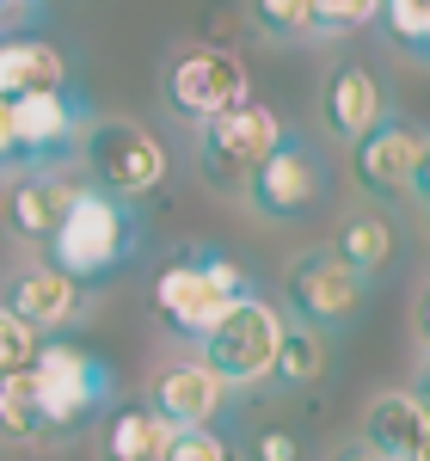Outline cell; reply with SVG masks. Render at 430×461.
<instances>
[{
  "label": "cell",
  "mask_w": 430,
  "mask_h": 461,
  "mask_svg": "<svg viewBox=\"0 0 430 461\" xmlns=\"http://www.w3.org/2000/svg\"><path fill=\"white\" fill-rule=\"evenodd\" d=\"M136 247H142V215H136V203L80 185L68 215H62V228L43 247V265H56L62 277H74V284L86 289V284H99V277H111L117 265H130Z\"/></svg>",
  "instance_id": "1"
},
{
  "label": "cell",
  "mask_w": 430,
  "mask_h": 461,
  "mask_svg": "<svg viewBox=\"0 0 430 461\" xmlns=\"http://www.w3.org/2000/svg\"><path fill=\"white\" fill-rule=\"evenodd\" d=\"M240 295H252V277L240 271V258H228L215 247H191L184 258H173L154 277V314H160L166 332H179L184 345H197Z\"/></svg>",
  "instance_id": "2"
},
{
  "label": "cell",
  "mask_w": 430,
  "mask_h": 461,
  "mask_svg": "<svg viewBox=\"0 0 430 461\" xmlns=\"http://www.w3.org/2000/svg\"><path fill=\"white\" fill-rule=\"evenodd\" d=\"M25 375H31L43 437H62V430L86 425L93 412H105V400H111V369L93 351L68 345V339H43Z\"/></svg>",
  "instance_id": "3"
},
{
  "label": "cell",
  "mask_w": 430,
  "mask_h": 461,
  "mask_svg": "<svg viewBox=\"0 0 430 461\" xmlns=\"http://www.w3.org/2000/svg\"><path fill=\"white\" fill-rule=\"evenodd\" d=\"M80 160H86V185L105 191V197H123V203L160 191V178L173 167L160 136L148 123H136V117H99V123H86Z\"/></svg>",
  "instance_id": "4"
},
{
  "label": "cell",
  "mask_w": 430,
  "mask_h": 461,
  "mask_svg": "<svg viewBox=\"0 0 430 461\" xmlns=\"http://www.w3.org/2000/svg\"><path fill=\"white\" fill-rule=\"evenodd\" d=\"M283 326H289V320H283L277 302H264V295H240V302H234V308L197 339V363L215 369L228 388H252V382L271 375L277 345H283Z\"/></svg>",
  "instance_id": "5"
},
{
  "label": "cell",
  "mask_w": 430,
  "mask_h": 461,
  "mask_svg": "<svg viewBox=\"0 0 430 461\" xmlns=\"http://www.w3.org/2000/svg\"><path fill=\"white\" fill-rule=\"evenodd\" d=\"M240 191H246L252 215H264V221H301V215L320 210L326 197V160L320 148L308 142V136H277V148L240 178Z\"/></svg>",
  "instance_id": "6"
},
{
  "label": "cell",
  "mask_w": 430,
  "mask_h": 461,
  "mask_svg": "<svg viewBox=\"0 0 430 461\" xmlns=\"http://www.w3.org/2000/svg\"><path fill=\"white\" fill-rule=\"evenodd\" d=\"M277 136H283V117L258 99H240L234 111L197 123V173L221 191H240V178L277 148Z\"/></svg>",
  "instance_id": "7"
},
{
  "label": "cell",
  "mask_w": 430,
  "mask_h": 461,
  "mask_svg": "<svg viewBox=\"0 0 430 461\" xmlns=\"http://www.w3.org/2000/svg\"><path fill=\"white\" fill-rule=\"evenodd\" d=\"M283 295H289V314L301 320V326H314V332H338V326H351V320L363 314V302H369V277H357L332 247H314V252H301V258H289Z\"/></svg>",
  "instance_id": "8"
},
{
  "label": "cell",
  "mask_w": 430,
  "mask_h": 461,
  "mask_svg": "<svg viewBox=\"0 0 430 461\" xmlns=\"http://www.w3.org/2000/svg\"><path fill=\"white\" fill-rule=\"evenodd\" d=\"M160 99L191 117V123H210L221 111H234L240 99H252L246 62L234 50H215V43H197V50H179L166 74H160Z\"/></svg>",
  "instance_id": "9"
},
{
  "label": "cell",
  "mask_w": 430,
  "mask_h": 461,
  "mask_svg": "<svg viewBox=\"0 0 430 461\" xmlns=\"http://www.w3.org/2000/svg\"><path fill=\"white\" fill-rule=\"evenodd\" d=\"M425 160H430L425 130H412L406 117H381L363 142H351V173H357V185L369 197H388V203L425 191Z\"/></svg>",
  "instance_id": "10"
},
{
  "label": "cell",
  "mask_w": 430,
  "mask_h": 461,
  "mask_svg": "<svg viewBox=\"0 0 430 461\" xmlns=\"http://www.w3.org/2000/svg\"><path fill=\"white\" fill-rule=\"evenodd\" d=\"M228 400H234V388H228L215 369H203L197 357H179V363H166V369L154 375V388H148L142 406L166 430H215V419L228 412Z\"/></svg>",
  "instance_id": "11"
},
{
  "label": "cell",
  "mask_w": 430,
  "mask_h": 461,
  "mask_svg": "<svg viewBox=\"0 0 430 461\" xmlns=\"http://www.w3.org/2000/svg\"><path fill=\"white\" fill-rule=\"evenodd\" d=\"M13 105V130H19V148H25V167H62L74 160V148L86 136V105L68 99V93H37V99H6Z\"/></svg>",
  "instance_id": "12"
},
{
  "label": "cell",
  "mask_w": 430,
  "mask_h": 461,
  "mask_svg": "<svg viewBox=\"0 0 430 461\" xmlns=\"http://www.w3.org/2000/svg\"><path fill=\"white\" fill-rule=\"evenodd\" d=\"M0 308L13 320H25L37 339H49V332H62V326H74V320L86 314V289L74 284V277H62L56 265H25V271H13L6 277V295H0Z\"/></svg>",
  "instance_id": "13"
},
{
  "label": "cell",
  "mask_w": 430,
  "mask_h": 461,
  "mask_svg": "<svg viewBox=\"0 0 430 461\" xmlns=\"http://www.w3.org/2000/svg\"><path fill=\"white\" fill-rule=\"evenodd\" d=\"M86 178H74L68 167H37V173H19L13 191H6V234L25 240V247H49V234L62 228L74 191Z\"/></svg>",
  "instance_id": "14"
},
{
  "label": "cell",
  "mask_w": 430,
  "mask_h": 461,
  "mask_svg": "<svg viewBox=\"0 0 430 461\" xmlns=\"http://www.w3.org/2000/svg\"><path fill=\"white\" fill-rule=\"evenodd\" d=\"M363 443L388 461H430L425 393H375L363 412Z\"/></svg>",
  "instance_id": "15"
},
{
  "label": "cell",
  "mask_w": 430,
  "mask_h": 461,
  "mask_svg": "<svg viewBox=\"0 0 430 461\" xmlns=\"http://www.w3.org/2000/svg\"><path fill=\"white\" fill-rule=\"evenodd\" d=\"M320 111H326V130H332L338 142H363V136L388 117V93H381V80L363 68V62H338V68L326 74Z\"/></svg>",
  "instance_id": "16"
},
{
  "label": "cell",
  "mask_w": 430,
  "mask_h": 461,
  "mask_svg": "<svg viewBox=\"0 0 430 461\" xmlns=\"http://www.w3.org/2000/svg\"><path fill=\"white\" fill-rule=\"evenodd\" d=\"M68 93V56L49 37H0V99Z\"/></svg>",
  "instance_id": "17"
},
{
  "label": "cell",
  "mask_w": 430,
  "mask_h": 461,
  "mask_svg": "<svg viewBox=\"0 0 430 461\" xmlns=\"http://www.w3.org/2000/svg\"><path fill=\"white\" fill-rule=\"evenodd\" d=\"M173 443V430L148 412L142 400L130 406H105V425H99V461H160Z\"/></svg>",
  "instance_id": "18"
},
{
  "label": "cell",
  "mask_w": 430,
  "mask_h": 461,
  "mask_svg": "<svg viewBox=\"0 0 430 461\" xmlns=\"http://www.w3.org/2000/svg\"><path fill=\"white\" fill-rule=\"evenodd\" d=\"M332 252H338L357 277H381V271L394 265V252H399V234L381 210H351L338 221V234H332Z\"/></svg>",
  "instance_id": "19"
},
{
  "label": "cell",
  "mask_w": 430,
  "mask_h": 461,
  "mask_svg": "<svg viewBox=\"0 0 430 461\" xmlns=\"http://www.w3.org/2000/svg\"><path fill=\"white\" fill-rule=\"evenodd\" d=\"M326 369H332V345H326V332H314V326H283V345H277L271 375H277L283 388H314Z\"/></svg>",
  "instance_id": "20"
},
{
  "label": "cell",
  "mask_w": 430,
  "mask_h": 461,
  "mask_svg": "<svg viewBox=\"0 0 430 461\" xmlns=\"http://www.w3.org/2000/svg\"><path fill=\"white\" fill-rule=\"evenodd\" d=\"M0 437L6 443H37L43 419H37L31 400V375H0Z\"/></svg>",
  "instance_id": "21"
},
{
  "label": "cell",
  "mask_w": 430,
  "mask_h": 461,
  "mask_svg": "<svg viewBox=\"0 0 430 461\" xmlns=\"http://www.w3.org/2000/svg\"><path fill=\"white\" fill-rule=\"evenodd\" d=\"M388 37H394L406 56H425L430 50V0H381V13H375Z\"/></svg>",
  "instance_id": "22"
},
{
  "label": "cell",
  "mask_w": 430,
  "mask_h": 461,
  "mask_svg": "<svg viewBox=\"0 0 430 461\" xmlns=\"http://www.w3.org/2000/svg\"><path fill=\"white\" fill-rule=\"evenodd\" d=\"M252 25L264 37H277V43H295V37H314V13H308V0H246Z\"/></svg>",
  "instance_id": "23"
},
{
  "label": "cell",
  "mask_w": 430,
  "mask_h": 461,
  "mask_svg": "<svg viewBox=\"0 0 430 461\" xmlns=\"http://www.w3.org/2000/svg\"><path fill=\"white\" fill-rule=\"evenodd\" d=\"M308 13H314V32L320 37H345V32L375 25L381 0H308Z\"/></svg>",
  "instance_id": "24"
},
{
  "label": "cell",
  "mask_w": 430,
  "mask_h": 461,
  "mask_svg": "<svg viewBox=\"0 0 430 461\" xmlns=\"http://www.w3.org/2000/svg\"><path fill=\"white\" fill-rule=\"evenodd\" d=\"M37 345H43V339H37L31 326L0 308V375H25V369H31V357H37Z\"/></svg>",
  "instance_id": "25"
},
{
  "label": "cell",
  "mask_w": 430,
  "mask_h": 461,
  "mask_svg": "<svg viewBox=\"0 0 430 461\" xmlns=\"http://www.w3.org/2000/svg\"><path fill=\"white\" fill-rule=\"evenodd\" d=\"M160 461H234V443L221 430H173Z\"/></svg>",
  "instance_id": "26"
},
{
  "label": "cell",
  "mask_w": 430,
  "mask_h": 461,
  "mask_svg": "<svg viewBox=\"0 0 430 461\" xmlns=\"http://www.w3.org/2000/svg\"><path fill=\"white\" fill-rule=\"evenodd\" d=\"M246 456L252 461H301V443H295V430H258Z\"/></svg>",
  "instance_id": "27"
},
{
  "label": "cell",
  "mask_w": 430,
  "mask_h": 461,
  "mask_svg": "<svg viewBox=\"0 0 430 461\" xmlns=\"http://www.w3.org/2000/svg\"><path fill=\"white\" fill-rule=\"evenodd\" d=\"M0 173H31L25 167V148H19V130H13V105L0 99Z\"/></svg>",
  "instance_id": "28"
},
{
  "label": "cell",
  "mask_w": 430,
  "mask_h": 461,
  "mask_svg": "<svg viewBox=\"0 0 430 461\" xmlns=\"http://www.w3.org/2000/svg\"><path fill=\"white\" fill-rule=\"evenodd\" d=\"M332 461H388V456H375L369 443H345V449H338V456H332Z\"/></svg>",
  "instance_id": "29"
},
{
  "label": "cell",
  "mask_w": 430,
  "mask_h": 461,
  "mask_svg": "<svg viewBox=\"0 0 430 461\" xmlns=\"http://www.w3.org/2000/svg\"><path fill=\"white\" fill-rule=\"evenodd\" d=\"M6 6H13V0H6Z\"/></svg>",
  "instance_id": "30"
},
{
  "label": "cell",
  "mask_w": 430,
  "mask_h": 461,
  "mask_svg": "<svg viewBox=\"0 0 430 461\" xmlns=\"http://www.w3.org/2000/svg\"><path fill=\"white\" fill-rule=\"evenodd\" d=\"M0 6H6V0H0Z\"/></svg>",
  "instance_id": "31"
}]
</instances>
